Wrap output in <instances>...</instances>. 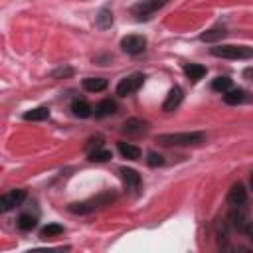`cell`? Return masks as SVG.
<instances>
[{
    "instance_id": "cell-1",
    "label": "cell",
    "mask_w": 253,
    "mask_h": 253,
    "mask_svg": "<svg viewBox=\"0 0 253 253\" xmlns=\"http://www.w3.org/2000/svg\"><path fill=\"white\" fill-rule=\"evenodd\" d=\"M204 140H206L204 132H166L156 136V142L164 146H190V144H200Z\"/></svg>"
},
{
    "instance_id": "cell-2",
    "label": "cell",
    "mask_w": 253,
    "mask_h": 253,
    "mask_svg": "<svg viewBox=\"0 0 253 253\" xmlns=\"http://www.w3.org/2000/svg\"><path fill=\"white\" fill-rule=\"evenodd\" d=\"M210 51L211 55L223 57V59H251L253 57V47H247V45H215Z\"/></svg>"
},
{
    "instance_id": "cell-3",
    "label": "cell",
    "mask_w": 253,
    "mask_h": 253,
    "mask_svg": "<svg viewBox=\"0 0 253 253\" xmlns=\"http://www.w3.org/2000/svg\"><path fill=\"white\" fill-rule=\"evenodd\" d=\"M111 200H115V196H111V194H99L97 198H91V200H87V202L71 204V206H69V211H73V213H91L93 210H97L99 206L109 204Z\"/></svg>"
},
{
    "instance_id": "cell-4",
    "label": "cell",
    "mask_w": 253,
    "mask_h": 253,
    "mask_svg": "<svg viewBox=\"0 0 253 253\" xmlns=\"http://www.w3.org/2000/svg\"><path fill=\"white\" fill-rule=\"evenodd\" d=\"M144 83V75L142 73H132L125 79H121V83L117 85V95L119 97H126V95H132L140 89V85Z\"/></svg>"
},
{
    "instance_id": "cell-5",
    "label": "cell",
    "mask_w": 253,
    "mask_h": 253,
    "mask_svg": "<svg viewBox=\"0 0 253 253\" xmlns=\"http://www.w3.org/2000/svg\"><path fill=\"white\" fill-rule=\"evenodd\" d=\"M168 0H142L138 4L132 6V14L138 18V20H148L158 8H162Z\"/></svg>"
},
{
    "instance_id": "cell-6",
    "label": "cell",
    "mask_w": 253,
    "mask_h": 253,
    "mask_svg": "<svg viewBox=\"0 0 253 253\" xmlns=\"http://www.w3.org/2000/svg\"><path fill=\"white\" fill-rule=\"evenodd\" d=\"M121 47L125 53H130V55H138L144 51L146 47V38L144 36H136V34H130L126 38L121 40Z\"/></svg>"
},
{
    "instance_id": "cell-7",
    "label": "cell",
    "mask_w": 253,
    "mask_h": 253,
    "mask_svg": "<svg viewBox=\"0 0 253 253\" xmlns=\"http://www.w3.org/2000/svg\"><path fill=\"white\" fill-rule=\"evenodd\" d=\"M26 198V190H12V192H6L2 198H0V210L2 211H10L14 206H18L22 200Z\"/></svg>"
},
{
    "instance_id": "cell-8",
    "label": "cell",
    "mask_w": 253,
    "mask_h": 253,
    "mask_svg": "<svg viewBox=\"0 0 253 253\" xmlns=\"http://www.w3.org/2000/svg\"><path fill=\"white\" fill-rule=\"evenodd\" d=\"M229 221H231V225H233L235 229H239V231L247 229V210L243 208V204L231 208V211H229Z\"/></svg>"
},
{
    "instance_id": "cell-9",
    "label": "cell",
    "mask_w": 253,
    "mask_h": 253,
    "mask_svg": "<svg viewBox=\"0 0 253 253\" xmlns=\"http://www.w3.org/2000/svg\"><path fill=\"white\" fill-rule=\"evenodd\" d=\"M182 99H184V93H182V89H180L178 85H174V87L168 91V97H166V101L162 103V109H164L166 113H172V111H176V109L180 107Z\"/></svg>"
},
{
    "instance_id": "cell-10",
    "label": "cell",
    "mask_w": 253,
    "mask_h": 253,
    "mask_svg": "<svg viewBox=\"0 0 253 253\" xmlns=\"http://www.w3.org/2000/svg\"><path fill=\"white\" fill-rule=\"evenodd\" d=\"M227 200L231 206H239V204H245L247 202V190L243 188V184H233L227 192Z\"/></svg>"
},
{
    "instance_id": "cell-11",
    "label": "cell",
    "mask_w": 253,
    "mask_h": 253,
    "mask_svg": "<svg viewBox=\"0 0 253 253\" xmlns=\"http://www.w3.org/2000/svg\"><path fill=\"white\" fill-rule=\"evenodd\" d=\"M144 130H146V123L140 121V119H128V121H125V125H123V132H125V134H130V136L142 134Z\"/></svg>"
},
{
    "instance_id": "cell-12",
    "label": "cell",
    "mask_w": 253,
    "mask_h": 253,
    "mask_svg": "<svg viewBox=\"0 0 253 253\" xmlns=\"http://www.w3.org/2000/svg\"><path fill=\"white\" fill-rule=\"evenodd\" d=\"M107 79L103 77H87L83 79V89L89 91V93H99V91H105L107 89Z\"/></svg>"
},
{
    "instance_id": "cell-13",
    "label": "cell",
    "mask_w": 253,
    "mask_h": 253,
    "mask_svg": "<svg viewBox=\"0 0 253 253\" xmlns=\"http://www.w3.org/2000/svg\"><path fill=\"white\" fill-rule=\"evenodd\" d=\"M115 111H117V103H115L113 99H105V101H101V103L95 107V117H97V119H103V117L113 115Z\"/></svg>"
},
{
    "instance_id": "cell-14",
    "label": "cell",
    "mask_w": 253,
    "mask_h": 253,
    "mask_svg": "<svg viewBox=\"0 0 253 253\" xmlns=\"http://www.w3.org/2000/svg\"><path fill=\"white\" fill-rule=\"evenodd\" d=\"M121 176H123L126 188H134L136 190L140 186V174H136V170H132V168H121Z\"/></svg>"
},
{
    "instance_id": "cell-15",
    "label": "cell",
    "mask_w": 253,
    "mask_h": 253,
    "mask_svg": "<svg viewBox=\"0 0 253 253\" xmlns=\"http://www.w3.org/2000/svg\"><path fill=\"white\" fill-rule=\"evenodd\" d=\"M71 111H73V115H75V117H81V119H87V117H91V113H93L91 105H89L87 101H83V99L73 101Z\"/></svg>"
},
{
    "instance_id": "cell-16",
    "label": "cell",
    "mask_w": 253,
    "mask_h": 253,
    "mask_svg": "<svg viewBox=\"0 0 253 253\" xmlns=\"http://www.w3.org/2000/svg\"><path fill=\"white\" fill-rule=\"evenodd\" d=\"M117 146H119V152H121L125 158H128V160H136V158H140V148H138V146L128 144V142H123V140H121Z\"/></svg>"
},
{
    "instance_id": "cell-17",
    "label": "cell",
    "mask_w": 253,
    "mask_h": 253,
    "mask_svg": "<svg viewBox=\"0 0 253 253\" xmlns=\"http://www.w3.org/2000/svg\"><path fill=\"white\" fill-rule=\"evenodd\" d=\"M225 36H227L225 28H211V30L204 32V34L200 36V40L206 42V43H213V42H217V40H221V38H225Z\"/></svg>"
},
{
    "instance_id": "cell-18",
    "label": "cell",
    "mask_w": 253,
    "mask_h": 253,
    "mask_svg": "<svg viewBox=\"0 0 253 253\" xmlns=\"http://www.w3.org/2000/svg\"><path fill=\"white\" fill-rule=\"evenodd\" d=\"M95 20H97V26H99L101 30H107V28L113 26V12H111L109 8H101L99 14L95 16Z\"/></svg>"
},
{
    "instance_id": "cell-19",
    "label": "cell",
    "mask_w": 253,
    "mask_h": 253,
    "mask_svg": "<svg viewBox=\"0 0 253 253\" xmlns=\"http://www.w3.org/2000/svg\"><path fill=\"white\" fill-rule=\"evenodd\" d=\"M223 101L227 105H239L245 101V91L243 89H229L223 93Z\"/></svg>"
},
{
    "instance_id": "cell-20",
    "label": "cell",
    "mask_w": 253,
    "mask_h": 253,
    "mask_svg": "<svg viewBox=\"0 0 253 253\" xmlns=\"http://www.w3.org/2000/svg\"><path fill=\"white\" fill-rule=\"evenodd\" d=\"M22 117H24V121H45L49 117V109L47 107H38V109L26 111Z\"/></svg>"
},
{
    "instance_id": "cell-21",
    "label": "cell",
    "mask_w": 253,
    "mask_h": 253,
    "mask_svg": "<svg viewBox=\"0 0 253 253\" xmlns=\"http://www.w3.org/2000/svg\"><path fill=\"white\" fill-rule=\"evenodd\" d=\"M184 73L188 75V79L198 81V79H202L206 75V67L204 65H198V63H190V65L184 67Z\"/></svg>"
},
{
    "instance_id": "cell-22",
    "label": "cell",
    "mask_w": 253,
    "mask_h": 253,
    "mask_svg": "<svg viewBox=\"0 0 253 253\" xmlns=\"http://www.w3.org/2000/svg\"><path fill=\"white\" fill-rule=\"evenodd\" d=\"M63 233V225H59V223H47L42 231H40V237L42 239H49V237H57V235H61Z\"/></svg>"
},
{
    "instance_id": "cell-23",
    "label": "cell",
    "mask_w": 253,
    "mask_h": 253,
    "mask_svg": "<svg viewBox=\"0 0 253 253\" xmlns=\"http://www.w3.org/2000/svg\"><path fill=\"white\" fill-rule=\"evenodd\" d=\"M211 89L217 91V93H225L231 89V79L229 77H215L211 81Z\"/></svg>"
},
{
    "instance_id": "cell-24",
    "label": "cell",
    "mask_w": 253,
    "mask_h": 253,
    "mask_svg": "<svg viewBox=\"0 0 253 253\" xmlns=\"http://www.w3.org/2000/svg\"><path fill=\"white\" fill-rule=\"evenodd\" d=\"M36 223H38V219H36L34 215H30V213H22V215L18 217V227H20V229H24V231L34 229V227H36Z\"/></svg>"
},
{
    "instance_id": "cell-25",
    "label": "cell",
    "mask_w": 253,
    "mask_h": 253,
    "mask_svg": "<svg viewBox=\"0 0 253 253\" xmlns=\"http://www.w3.org/2000/svg\"><path fill=\"white\" fill-rule=\"evenodd\" d=\"M109 158H111V152L107 148H101V146L89 152V160L91 162H107Z\"/></svg>"
},
{
    "instance_id": "cell-26",
    "label": "cell",
    "mask_w": 253,
    "mask_h": 253,
    "mask_svg": "<svg viewBox=\"0 0 253 253\" xmlns=\"http://www.w3.org/2000/svg\"><path fill=\"white\" fill-rule=\"evenodd\" d=\"M146 162H148V166L156 168V166H162V164H164V158H162L160 154H156V152H150L148 158H146Z\"/></svg>"
},
{
    "instance_id": "cell-27",
    "label": "cell",
    "mask_w": 253,
    "mask_h": 253,
    "mask_svg": "<svg viewBox=\"0 0 253 253\" xmlns=\"http://www.w3.org/2000/svg\"><path fill=\"white\" fill-rule=\"evenodd\" d=\"M69 75H73V69H71V67H59V69H55V71L51 73V77H55V79L69 77Z\"/></svg>"
},
{
    "instance_id": "cell-28",
    "label": "cell",
    "mask_w": 253,
    "mask_h": 253,
    "mask_svg": "<svg viewBox=\"0 0 253 253\" xmlns=\"http://www.w3.org/2000/svg\"><path fill=\"white\" fill-rule=\"evenodd\" d=\"M247 235H249V239L253 241V221H251V223L247 225Z\"/></svg>"
},
{
    "instance_id": "cell-29",
    "label": "cell",
    "mask_w": 253,
    "mask_h": 253,
    "mask_svg": "<svg viewBox=\"0 0 253 253\" xmlns=\"http://www.w3.org/2000/svg\"><path fill=\"white\" fill-rule=\"evenodd\" d=\"M249 186H251V190H253V172H251V178H249Z\"/></svg>"
}]
</instances>
